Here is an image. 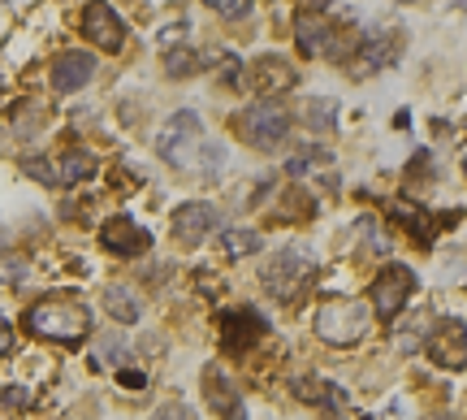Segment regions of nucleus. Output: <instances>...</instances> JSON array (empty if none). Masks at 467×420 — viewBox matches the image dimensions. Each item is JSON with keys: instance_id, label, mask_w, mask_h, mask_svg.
I'll return each mask as SVG.
<instances>
[{"instance_id": "obj_1", "label": "nucleus", "mask_w": 467, "mask_h": 420, "mask_svg": "<svg viewBox=\"0 0 467 420\" xmlns=\"http://www.w3.org/2000/svg\"><path fill=\"white\" fill-rule=\"evenodd\" d=\"M26 330L44 342H61V347H78L91 334V308L69 295H52L26 308Z\"/></svg>"}, {"instance_id": "obj_2", "label": "nucleus", "mask_w": 467, "mask_h": 420, "mask_svg": "<svg viewBox=\"0 0 467 420\" xmlns=\"http://www.w3.org/2000/svg\"><path fill=\"white\" fill-rule=\"evenodd\" d=\"M368 325H372L368 303L350 299V295H329L317 312V334L325 338L329 347H355V342H364Z\"/></svg>"}, {"instance_id": "obj_3", "label": "nucleus", "mask_w": 467, "mask_h": 420, "mask_svg": "<svg viewBox=\"0 0 467 420\" xmlns=\"http://www.w3.org/2000/svg\"><path fill=\"white\" fill-rule=\"evenodd\" d=\"M317 282V260L299 247H285L265 265V290L277 303H299Z\"/></svg>"}, {"instance_id": "obj_4", "label": "nucleus", "mask_w": 467, "mask_h": 420, "mask_svg": "<svg viewBox=\"0 0 467 420\" xmlns=\"http://www.w3.org/2000/svg\"><path fill=\"white\" fill-rule=\"evenodd\" d=\"M203 126H200V113H173V118L161 126V135H156V156L169 161L173 169H195L200 165V152H203Z\"/></svg>"}, {"instance_id": "obj_5", "label": "nucleus", "mask_w": 467, "mask_h": 420, "mask_svg": "<svg viewBox=\"0 0 467 420\" xmlns=\"http://www.w3.org/2000/svg\"><path fill=\"white\" fill-rule=\"evenodd\" d=\"M238 135L247 139L251 148L277 152V148H282V139L290 135V113H285L277 100L247 104V109L238 113Z\"/></svg>"}, {"instance_id": "obj_6", "label": "nucleus", "mask_w": 467, "mask_h": 420, "mask_svg": "<svg viewBox=\"0 0 467 420\" xmlns=\"http://www.w3.org/2000/svg\"><path fill=\"white\" fill-rule=\"evenodd\" d=\"M416 295V273L407 269V265H385L377 278H372V290H368V308L377 312V317L394 320L407 308V299Z\"/></svg>"}, {"instance_id": "obj_7", "label": "nucleus", "mask_w": 467, "mask_h": 420, "mask_svg": "<svg viewBox=\"0 0 467 420\" xmlns=\"http://www.w3.org/2000/svg\"><path fill=\"white\" fill-rule=\"evenodd\" d=\"M22 169L31 173L35 183H44V186H78V183H87V178L96 173V156L74 148V152H66L61 161H48V156H26Z\"/></svg>"}, {"instance_id": "obj_8", "label": "nucleus", "mask_w": 467, "mask_h": 420, "mask_svg": "<svg viewBox=\"0 0 467 420\" xmlns=\"http://www.w3.org/2000/svg\"><path fill=\"white\" fill-rule=\"evenodd\" d=\"M429 347V360L437 369H451V373H463L467 369V325L463 320H437L433 334L424 338Z\"/></svg>"}, {"instance_id": "obj_9", "label": "nucleus", "mask_w": 467, "mask_h": 420, "mask_svg": "<svg viewBox=\"0 0 467 420\" xmlns=\"http://www.w3.org/2000/svg\"><path fill=\"white\" fill-rule=\"evenodd\" d=\"M83 35L100 52H121L126 48V22L117 17V9L109 0H91L83 9Z\"/></svg>"}, {"instance_id": "obj_10", "label": "nucleus", "mask_w": 467, "mask_h": 420, "mask_svg": "<svg viewBox=\"0 0 467 420\" xmlns=\"http://www.w3.org/2000/svg\"><path fill=\"white\" fill-rule=\"evenodd\" d=\"M402 52V31H372V35H359L355 44V57H350V74H377L385 69L394 57Z\"/></svg>"}, {"instance_id": "obj_11", "label": "nucleus", "mask_w": 467, "mask_h": 420, "mask_svg": "<svg viewBox=\"0 0 467 420\" xmlns=\"http://www.w3.org/2000/svg\"><path fill=\"white\" fill-rule=\"evenodd\" d=\"M260 334H268V320L255 308H230V312H221V347L225 352H247V347H255Z\"/></svg>"}, {"instance_id": "obj_12", "label": "nucleus", "mask_w": 467, "mask_h": 420, "mask_svg": "<svg viewBox=\"0 0 467 420\" xmlns=\"http://www.w3.org/2000/svg\"><path fill=\"white\" fill-rule=\"evenodd\" d=\"M217 221H221V213L213 204L191 200V204H182V208H173V235L182 238L186 247H200L203 238L217 230Z\"/></svg>"}, {"instance_id": "obj_13", "label": "nucleus", "mask_w": 467, "mask_h": 420, "mask_svg": "<svg viewBox=\"0 0 467 420\" xmlns=\"http://www.w3.org/2000/svg\"><path fill=\"white\" fill-rule=\"evenodd\" d=\"M91 79H96V57L83 52V48H69V52H61V57L52 61V87H57L61 96L83 91Z\"/></svg>"}, {"instance_id": "obj_14", "label": "nucleus", "mask_w": 467, "mask_h": 420, "mask_svg": "<svg viewBox=\"0 0 467 420\" xmlns=\"http://www.w3.org/2000/svg\"><path fill=\"white\" fill-rule=\"evenodd\" d=\"M247 83L255 87V96L273 100V96H282V91H290V87L299 83V74L290 69V61H285V57H260V61L251 66Z\"/></svg>"}, {"instance_id": "obj_15", "label": "nucleus", "mask_w": 467, "mask_h": 420, "mask_svg": "<svg viewBox=\"0 0 467 420\" xmlns=\"http://www.w3.org/2000/svg\"><path fill=\"white\" fill-rule=\"evenodd\" d=\"M100 243H104V252H113V256H143L151 247V235L143 226H134L130 217H113V221H104Z\"/></svg>"}, {"instance_id": "obj_16", "label": "nucleus", "mask_w": 467, "mask_h": 420, "mask_svg": "<svg viewBox=\"0 0 467 420\" xmlns=\"http://www.w3.org/2000/svg\"><path fill=\"white\" fill-rule=\"evenodd\" d=\"M203 394H208V407L221 412V420H247V407H243V399H238V390H234L225 373L217 369L203 373Z\"/></svg>"}, {"instance_id": "obj_17", "label": "nucleus", "mask_w": 467, "mask_h": 420, "mask_svg": "<svg viewBox=\"0 0 467 420\" xmlns=\"http://www.w3.org/2000/svg\"><path fill=\"white\" fill-rule=\"evenodd\" d=\"M104 308H109V317L113 320H121V325H134L139 320V299H134L126 286H104Z\"/></svg>"}, {"instance_id": "obj_18", "label": "nucleus", "mask_w": 467, "mask_h": 420, "mask_svg": "<svg viewBox=\"0 0 467 420\" xmlns=\"http://www.w3.org/2000/svg\"><path fill=\"white\" fill-rule=\"evenodd\" d=\"M217 247L225 260H247V256L260 252V235H255V230H225Z\"/></svg>"}, {"instance_id": "obj_19", "label": "nucleus", "mask_w": 467, "mask_h": 420, "mask_svg": "<svg viewBox=\"0 0 467 420\" xmlns=\"http://www.w3.org/2000/svg\"><path fill=\"white\" fill-rule=\"evenodd\" d=\"M290 390H295V399H299V404H334V407H342V394H337L329 382H320V377H299Z\"/></svg>"}, {"instance_id": "obj_20", "label": "nucleus", "mask_w": 467, "mask_h": 420, "mask_svg": "<svg viewBox=\"0 0 467 420\" xmlns=\"http://www.w3.org/2000/svg\"><path fill=\"white\" fill-rule=\"evenodd\" d=\"M303 118H307V126H312L317 135H325V131L337 126V109H334V100H307Z\"/></svg>"}, {"instance_id": "obj_21", "label": "nucleus", "mask_w": 467, "mask_h": 420, "mask_svg": "<svg viewBox=\"0 0 467 420\" xmlns=\"http://www.w3.org/2000/svg\"><path fill=\"white\" fill-rule=\"evenodd\" d=\"M26 273H31V260L22 252H0V286H14V282H26Z\"/></svg>"}, {"instance_id": "obj_22", "label": "nucleus", "mask_w": 467, "mask_h": 420, "mask_svg": "<svg viewBox=\"0 0 467 420\" xmlns=\"http://www.w3.org/2000/svg\"><path fill=\"white\" fill-rule=\"evenodd\" d=\"M165 74L169 79H191V74H200V57H195L191 48L165 52Z\"/></svg>"}, {"instance_id": "obj_23", "label": "nucleus", "mask_w": 467, "mask_h": 420, "mask_svg": "<svg viewBox=\"0 0 467 420\" xmlns=\"http://www.w3.org/2000/svg\"><path fill=\"white\" fill-rule=\"evenodd\" d=\"M394 213H399V217L407 221V230L420 238V247H429V238H433V217H424V213H411L407 204H399Z\"/></svg>"}, {"instance_id": "obj_24", "label": "nucleus", "mask_w": 467, "mask_h": 420, "mask_svg": "<svg viewBox=\"0 0 467 420\" xmlns=\"http://www.w3.org/2000/svg\"><path fill=\"white\" fill-rule=\"evenodd\" d=\"M312 161H325V148H307V152H299V156H290V161H285V173H290V178H299Z\"/></svg>"}, {"instance_id": "obj_25", "label": "nucleus", "mask_w": 467, "mask_h": 420, "mask_svg": "<svg viewBox=\"0 0 467 420\" xmlns=\"http://www.w3.org/2000/svg\"><path fill=\"white\" fill-rule=\"evenodd\" d=\"M31 404V394H26V390L22 386H14V390H0V416H5V412H22V407Z\"/></svg>"}, {"instance_id": "obj_26", "label": "nucleus", "mask_w": 467, "mask_h": 420, "mask_svg": "<svg viewBox=\"0 0 467 420\" xmlns=\"http://www.w3.org/2000/svg\"><path fill=\"white\" fill-rule=\"evenodd\" d=\"M208 9H217L221 17H243L251 9V0H203Z\"/></svg>"}, {"instance_id": "obj_27", "label": "nucleus", "mask_w": 467, "mask_h": 420, "mask_svg": "<svg viewBox=\"0 0 467 420\" xmlns=\"http://www.w3.org/2000/svg\"><path fill=\"white\" fill-rule=\"evenodd\" d=\"M151 420H195V412H191L186 404H178V399H173V404H165Z\"/></svg>"}, {"instance_id": "obj_28", "label": "nucleus", "mask_w": 467, "mask_h": 420, "mask_svg": "<svg viewBox=\"0 0 467 420\" xmlns=\"http://www.w3.org/2000/svg\"><path fill=\"white\" fill-rule=\"evenodd\" d=\"M9 352H14V325H9V320L0 317V360H5Z\"/></svg>"}, {"instance_id": "obj_29", "label": "nucleus", "mask_w": 467, "mask_h": 420, "mask_svg": "<svg viewBox=\"0 0 467 420\" xmlns=\"http://www.w3.org/2000/svg\"><path fill=\"white\" fill-rule=\"evenodd\" d=\"M117 382H121V386H126V390H139V386H143V373L126 369V373H117Z\"/></svg>"}, {"instance_id": "obj_30", "label": "nucleus", "mask_w": 467, "mask_h": 420, "mask_svg": "<svg viewBox=\"0 0 467 420\" xmlns=\"http://www.w3.org/2000/svg\"><path fill=\"white\" fill-rule=\"evenodd\" d=\"M329 5H334V0H303V9H317V14H325Z\"/></svg>"}, {"instance_id": "obj_31", "label": "nucleus", "mask_w": 467, "mask_h": 420, "mask_svg": "<svg viewBox=\"0 0 467 420\" xmlns=\"http://www.w3.org/2000/svg\"><path fill=\"white\" fill-rule=\"evenodd\" d=\"M399 5H416V0H399Z\"/></svg>"}]
</instances>
